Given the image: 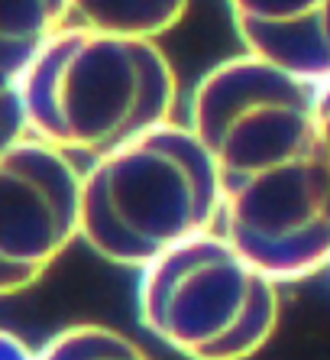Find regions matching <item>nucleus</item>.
I'll use <instances>...</instances> for the list:
<instances>
[{"instance_id":"obj_10","label":"nucleus","mask_w":330,"mask_h":360,"mask_svg":"<svg viewBox=\"0 0 330 360\" xmlns=\"http://www.w3.org/2000/svg\"><path fill=\"white\" fill-rule=\"evenodd\" d=\"M29 140V124H26L23 104V75L0 68V153L10 146Z\"/></svg>"},{"instance_id":"obj_11","label":"nucleus","mask_w":330,"mask_h":360,"mask_svg":"<svg viewBox=\"0 0 330 360\" xmlns=\"http://www.w3.org/2000/svg\"><path fill=\"white\" fill-rule=\"evenodd\" d=\"M311 114H314V143H317V153H321L324 166H327V176H330V78L321 84H314Z\"/></svg>"},{"instance_id":"obj_6","label":"nucleus","mask_w":330,"mask_h":360,"mask_svg":"<svg viewBox=\"0 0 330 360\" xmlns=\"http://www.w3.org/2000/svg\"><path fill=\"white\" fill-rule=\"evenodd\" d=\"M230 17L243 56L311 88L330 78L324 0H237Z\"/></svg>"},{"instance_id":"obj_5","label":"nucleus","mask_w":330,"mask_h":360,"mask_svg":"<svg viewBox=\"0 0 330 360\" xmlns=\"http://www.w3.org/2000/svg\"><path fill=\"white\" fill-rule=\"evenodd\" d=\"M81 169L39 140L0 153V299L33 289L78 240Z\"/></svg>"},{"instance_id":"obj_12","label":"nucleus","mask_w":330,"mask_h":360,"mask_svg":"<svg viewBox=\"0 0 330 360\" xmlns=\"http://www.w3.org/2000/svg\"><path fill=\"white\" fill-rule=\"evenodd\" d=\"M0 360H36V351L20 335L0 328Z\"/></svg>"},{"instance_id":"obj_1","label":"nucleus","mask_w":330,"mask_h":360,"mask_svg":"<svg viewBox=\"0 0 330 360\" xmlns=\"http://www.w3.org/2000/svg\"><path fill=\"white\" fill-rule=\"evenodd\" d=\"M311 101V84L237 56L194 84L185 124L214 166L220 234L279 285L330 266V176Z\"/></svg>"},{"instance_id":"obj_2","label":"nucleus","mask_w":330,"mask_h":360,"mask_svg":"<svg viewBox=\"0 0 330 360\" xmlns=\"http://www.w3.org/2000/svg\"><path fill=\"white\" fill-rule=\"evenodd\" d=\"M175 68L156 42L62 23L23 75L29 136L62 156L100 160L169 124Z\"/></svg>"},{"instance_id":"obj_13","label":"nucleus","mask_w":330,"mask_h":360,"mask_svg":"<svg viewBox=\"0 0 330 360\" xmlns=\"http://www.w3.org/2000/svg\"><path fill=\"white\" fill-rule=\"evenodd\" d=\"M324 17H327V39H330V0H324Z\"/></svg>"},{"instance_id":"obj_7","label":"nucleus","mask_w":330,"mask_h":360,"mask_svg":"<svg viewBox=\"0 0 330 360\" xmlns=\"http://www.w3.org/2000/svg\"><path fill=\"white\" fill-rule=\"evenodd\" d=\"M185 10L178 0H74L65 10V23L120 39L156 42V36L182 23Z\"/></svg>"},{"instance_id":"obj_14","label":"nucleus","mask_w":330,"mask_h":360,"mask_svg":"<svg viewBox=\"0 0 330 360\" xmlns=\"http://www.w3.org/2000/svg\"><path fill=\"white\" fill-rule=\"evenodd\" d=\"M327 269H330V266H327Z\"/></svg>"},{"instance_id":"obj_9","label":"nucleus","mask_w":330,"mask_h":360,"mask_svg":"<svg viewBox=\"0 0 330 360\" xmlns=\"http://www.w3.org/2000/svg\"><path fill=\"white\" fill-rule=\"evenodd\" d=\"M36 360H152L124 331L107 325H72L36 351Z\"/></svg>"},{"instance_id":"obj_8","label":"nucleus","mask_w":330,"mask_h":360,"mask_svg":"<svg viewBox=\"0 0 330 360\" xmlns=\"http://www.w3.org/2000/svg\"><path fill=\"white\" fill-rule=\"evenodd\" d=\"M62 0H17L0 4V68L26 75L39 49L65 23Z\"/></svg>"},{"instance_id":"obj_3","label":"nucleus","mask_w":330,"mask_h":360,"mask_svg":"<svg viewBox=\"0 0 330 360\" xmlns=\"http://www.w3.org/2000/svg\"><path fill=\"white\" fill-rule=\"evenodd\" d=\"M78 214V237L100 260L143 269L194 237L214 234L220 188L194 134L169 120L84 169Z\"/></svg>"},{"instance_id":"obj_4","label":"nucleus","mask_w":330,"mask_h":360,"mask_svg":"<svg viewBox=\"0 0 330 360\" xmlns=\"http://www.w3.org/2000/svg\"><path fill=\"white\" fill-rule=\"evenodd\" d=\"M136 315L185 360H249L279 328V283L214 231L140 269Z\"/></svg>"}]
</instances>
